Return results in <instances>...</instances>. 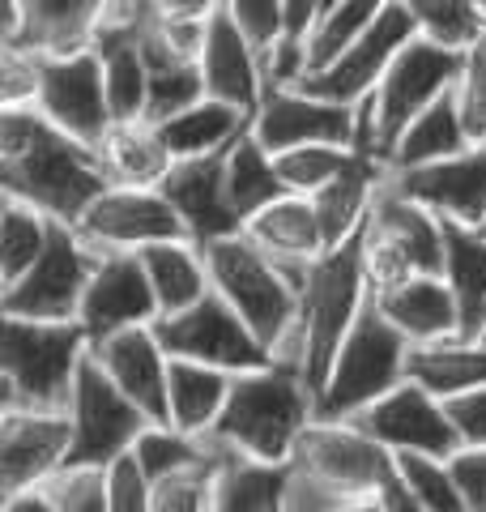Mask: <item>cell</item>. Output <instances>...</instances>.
Returning <instances> with one entry per match:
<instances>
[{
    "label": "cell",
    "mask_w": 486,
    "mask_h": 512,
    "mask_svg": "<svg viewBox=\"0 0 486 512\" xmlns=\"http://www.w3.org/2000/svg\"><path fill=\"white\" fill-rule=\"evenodd\" d=\"M107 188L99 150L64 137L35 107L0 111V197L35 205L60 227H77Z\"/></svg>",
    "instance_id": "obj_1"
},
{
    "label": "cell",
    "mask_w": 486,
    "mask_h": 512,
    "mask_svg": "<svg viewBox=\"0 0 486 512\" xmlns=\"http://www.w3.org/2000/svg\"><path fill=\"white\" fill-rule=\"evenodd\" d=\"M312 423L316 397L307 393L303 372L273 359L261 372L235 376L231 402L209 440L239 457L265 461V466H290Z\"/></svg>",
    "instance_id": "obj_2"
},
{
    "label": "cell",
    "mask_w": 486,
    "mask_h": 512,
    "mask_svg": "<svg viewBox=\"0 0 486 512\" xmlns=\"http://www.w3.org/2000/svg\"><path fill=\"white\" fill-rule=\"evenodd\" d=\"M0 414H69L90 338L81 325L0 316Z\"/></svg>",
    "instance_id": "obj_3"
},
{
    "label": "cell",
    "mask_w": 486,
    "mask_h": 512,
    "mask_svg": "<svg viewBox=\"0 0 486 512\" xmlns=\"http://www.w3.org/2000/svg\"><path fill=\"white\" fill-rule=\"evenodd\" d=\"M367 299L371 291H367V278L359 265V239H350L346 248L324 252L312 265V278H307L303 299H299V329L273 359L299 367L307 393L316 402L324 393V380L333 372L337 350L350 338L354 320L363 316Z\"/></svg>",
    "instance_id": "obj_4"
},
{
    "label": "cell",
    "mask_w": 486,
    "mask_h": 512,
    "mask_svg": "<svg viewBox=\"0 0 486 512\" xmlns=\"http://www.w3.org/2000/svg\"><path fill=\"white\" fill-rule=\"evenodd\" d=\"M410 342L388 325L376 299H367L363 316L354 320L350 338L333 359V372L324 380V393L316 402V423H354L363 410H371L410 380Z\"/></svg>",
    "instance_id": "obj_5"
},
{
    "label": "cell",
    "mask_w": 486,
    "mask_h": 512,
    "mask_svg": "<svg viewBox=\"0 0 486 512\" xmlns=\"http://www.w3.org/2000/svg\"><path fill=\"white\" fill-rule=\"evenodd\" d=\"M205 265L214 291L239 312V320L261 338L273 355L295 338L299 329V295L286 274L252 244L248 235H231L205 244Z\"/></svg>",
    "instance_id": "obj_6"
},
{
    "label": "cell",
    "mask_w": 486,
    "mask_h": 512,
    "mask_svg": "<svg viewBox=\"0 0 486 512\" xmlns=\"http://www.w3.org/2000/svg\"><path fill=\"white\" fill-rule=\"evenodd\" d=\"M99 261L103 252L90 248L77 227H60L56 222L43 261L22 282L0 291V316L43 320V325H77L86 291L94 274H99Z\"/></svg>",
    "instance_id": "obj_7"
},
{
    "label": "cell",
    "mask_w": 486,
    "mask_h": 512,
    "mask_svg": "<svg viewBox=\"0 0 486 512\" xmlns=\"http://www.w3.org/2000/svg\"><path fill=\"white\" fill-rule=\"evenodd\" d=\"M73 423V453L64 470H116L124 457H133L145 427H154L128 397L107 380L94 355H86L69 402Z\"/></svg>",
    "instance_id": "obj_8"
},
{
    "label": "cell",
    "mask_w": 486,
    "mask_h": 512,
    "mask_svg": "<svg viewBox=\"0 0 486 512\" xmlns=\"http://www.w3.org/2000/svg\"><path fill=\"white\" fill-rule=\"evenodd\" d=\"M154 333L171 359L218 367L226 376H248V372H261V367L273 363V350L243 325L239 312L218 291H209L197 308H188L184 316L158 320Z\"/></svg>",
    "instance_id": "obj_9"
},
{
    "label": "cell",
    "mask_w": 486,
    "mask_h": 512,
    "mask_svg": "<svg viewBox=\"0 0 486 512\" xmlns=\"http://www.w3.org/2000/svg\"><path fill=\"white\" fill-rule=\"evenodd\" d=\"M465 69V56L444 52L427 39H410L401 47V56L393 60V69L384 73L376 99V120H380V154L388 163V154L401 141V133L410 128L423 111H431L444 94L457 90Z\"/></svg>",
    "instance_id": "obj_10"
},
{
    "label": "cell",
    "mask_w": 486,
    "mask_h": 512,
    "mask_svg": "<svg viewBox=\"0 0 486 512\" xmlns=\"http://www.w3.org/2000/svg\"><path fill=\"white\" fill-rule=\"evenodd\" d=\"M290 466L324 491L342 495L346 504L376 500L393 478V457L350 423H312Z\"/></svg>",
    "instance_id": "obj_11"
},
{
    "label": "cell",
    "mask_w": 486,
    "mask_h": 512,
    "mask_svg": "<svg viewBox=\"0 0 486 512\" xmlns=\"http://www.w3.org/2000/svg\"><path fill=\"white\" fill-rule=\"evenodd\" d=\"M350 427H359L367 440H376L388 457L423 453V457L452 461L461 453V436H457V427H452L444 402L414 380H405L401 389L380 397V402L363 410Z\"/></svg>",
    "instance_id": "obj_12"
},
{
    "label": "cell",
    "mask_w": 486,
    "mask_h": 512,
    "mask_svg": "<svg viewBox=\"0 0 486 512\" xmlns=\"http://www.w3.org/2000/svg\"><path fill=\"white\" fill-rule=\"evenodd\" d=\"M410 39H418V30H414V18H410V9H405V0H384L376 26H371L337 64H329V69L316 73V77H307L299 90L312 94V99L337 103V107H359L363 99H371V94L380 90L384 73L393 69V60L401 56V47Z\"/></svg>",
    "instance_id": "obj_13"
},
{
    "label": "cell",
    "mask_w": 486,
    "mask_h": 512,
    "mask_svg": "<svg viewBox=\"0 0 486 512\" xmlns=\"http://www.w3.org/2000/svg\"><path fill=\"white\" fill-rule=\"evenodd\" d=\"M35 111L56 124L64 137L99 150L107 133L116 128L103 90V64L94 52L73 60H39V99Z\"/></svg>",
    "instance_id": "obj_14"
},
{
    "label": "cell",
    "mask_w": 486,
    "mask_h": 512,
    "mask_svg": "<svg viewBox=\"0 0 486 512\" xmlns=\"http://www.w3.org/2000/svg\"><path fill=\"white\" fill-rule=\"evenodd\" d=\"M90 248L107 252H145L154 244L188 239L180 214L162 197V188H107L77 222Z\"/></svg>",
    "instance_id": "obj_15"
},
{
    "label": "cell",
    "mask_w": 486,
    "mask_h": 512,
    "mask_svg": "<svg viewBox=\"0 0 486 512\" xmlns=\"http://www.w3.org/2000/svg\"><path fill=\"white\" fill-rule=\"evenodd\" d=\"M162 320L154 286L145 278V265L137 252H107L99 261V274H94L86 303H81L77 325L86 329L90 346L107 342L116 333L128 329H154Z\"/></svg>",
    "instance_id": "obj_16"
},
{
    "label": "cell",
    "mask_w": 486,
    "mask_h": 512,
    "mask_svg": "<svg viewBox=\"0 0 486 512\" xmlns=\"http://www.w3.org/2000/svg\"><path fill=\"white\" fill-rule=\"evenodd\" d=\"M69 414H0V500L47 487L69 466Z\"/></svg>",
    "instance_id": "obj_17"
},
{
    "label": "cell",
    "mask_w": 486,
    "mask_h": 512,
    "mask_svg": "<svg viewBox=\"0 0 486 512\" xmlns=\"http://www.w3.org/2000/svg\"><path fill=\"white\" fill-rule=\"evenodd\" d=\"M252 137L278 158L299 146L354 150V107L312 99L303 90H269L252 120Z\"/></svg>",
    "instance_id": "obj_18"
},
{
    "label": "cell",
    "mask_w": 486,
    "mask_h": 512,
    "mask_svg": "<svg viewBox=\"0 0 486 512\" xmlns=\"http://www.w3.org/2000/svg\"><path fill=\"white\" fill-rule=\"evenodd\" d=\"M393 188L410 201L427 205L440 222L482 231L486 227V146H474L448 163L393 175Z\"/></svg>",
    "instance_id": "obj_19"
},
{
    "label": "cell",
    "mask_w": 486,
    "mask_h": 512,
    "mask_svg": "<svg viewBox=\"0 0 486 512\" xmlns=\"http://www.w3.org/2000/svg\"><path fill=\"white\" fill-rule=\"evenodd\" d=\"M162 197H167L171 210L180 214L184 231L197 248L243 235V222L231 205V192H226V154L175 163L167 184H162Z\"/></svg>",
    "instance_id": "obj_20"
},
{
    "label": "cell",
    "mask_w": 486,
    "mask_h": 512,
    "mask_svg": "<svg viewBox=\"0 0 486 512\" xmlns=\"http://www.w3.org/2000/svg\"><path fill=\"white\" fill-rule=\"evenodd\" d=\"M94 363L107 372V380L133 402L150 423H167V372L171 355L162 350L154 329H128L107 342L90 346Z\"/></svg>",
    "instance_id": "obj_21"
},
{
    "label": "cell",
    "mask_w": 486,
    "mask_h": 512,
    "mask_svg": "<svg viewBox=\"0 0 486 512\" xmlns=\"http://www.w3.org/2000/svg\"><path fill=\"white\" fill-rule=\"evenodd\" d=\"M201 77H205V99L226 103L256 120V111H261L265 94H269L265 69H261V56H256L235 30L226 5H218L214 22H209V39L201 52Z\"/></svg>",
    "instance_id": "obj_22"
},
{
    "label": "cell",
    "mask_w": 486,
    "mask_h": 512,
    "mask_svg": "<svg viewBox=\"0 0 486 512\" xmlns=\"http://www.w3.org/2000/svg\"><path fill=\"white\" fill-rule=\"evenodd\" d=\"M107 0H22V35L0 52H26L35 60H73L94 52Z\"/></svg>",
    "instance_id": "obj_23"
},
{
    "label": "cell",
    "mask_w": 486,
    "mask_h": 512,
    "mask_svg": "<svg viewBox=\"0 0 486 512\" xmlns=\"http://www.w3.org/2000/svg\"><path fill=\"white\" fill-rule=\"evenodd\" d=\"M384 320L410 346H440L461 338V312L440 274H414L384 295H371Z\"/></svg>",
    "instance_id": "obj_24"
},
{
    "label": "cell",
    "mask_w": 486,
    "mask_h": 512,
    "mask_svg": "<svg viewBox=\"0 0 486 512\" xmlns=\"http://www.w3.org/2000/svg\"><path fill=\"white\" fill-rule=\"evenodd\" d=\"M388 175H393V171H388L380 158L354 154V158H350V167L337 175L329 188H320L316 197H312L329 252H333V248H346L350 239H359V235H363L371 210H376L380 188L388 184Z\"/></svg>",
    "instance_id": "obj_25"
},
{
    "label": "cell",
    "mask_w": 486,
    "mask_h": 512,
    "mask_svg": "<svg viewBox=\"0 0 486 512\" xmlns=\"http://www.w3.org/2000/svg\"><path fill=\"white\" fill-rule=\"evenodd\" d=\"M367 222L414 265V274H444V222L435 218L427 205H418L405 197V192H397L393 175H388V184L380 188L376 210H371Z\"/></svg>",
    "instance_id": "obj_26"
},
{
    "label": "cell",
    "mask_w": 486,
    "mask_h": 512,
    "mask_svg": "<svg viewBox=\"0 0 486 512\" xmlns=\"http://www.w3.org/2000/svg\"><path fill=\"white\" fill-rule=\"evenodd\" d=\"M235 376L218 372L205 363H188V359H171L167 372V427L184 431V436L209 440L222 419L226 402H231Z\"/></svg>",
    "instance_id": "obj_27"
},
{
    "label": "cell",
    "mask_w": 486,
    "mask_h": 512,
    "mask_svg": "<svg viewBox=\"0 0 486 512\" xmlns=\"http://www.w3.org/2000/svg\"><path fill=\"white\" fill-rule=\"evenodd\" d=\"M243 235L278 265H316L320 256L329 252L316 205L307 197H290V192L282 201H273L269 210L256 214L248 227H243Z\"/></svg>",
    "instance_id": "obj_28"
},
{
    "label": "cell",
    "mask_w": 486,
    "mask_h": 512,
    "mask_svg": "<svg viewBox=\"0 0 486 512\" xmlns=\"http://www.w3.org/2000/svg\"><path fill=\"white\" fill-rule=\"evenodd\" d=\"M461 312V342H482L486 333V231L444 222V274Z\"/></svg>",
    "instance_id": "obj_29"
},
{
    "label": "cell",
    "mask_w": 486,
    "mask_h": 512,
    "mask_svg": "<svg viewBox=\"0 0 486 512\" xmlns=\"http://www.w3.org/2000/svg\"><path fill=\"white\" fill-rule=\"evenodd\" d=\"M141 265H145V278L154 286V299H158V312L162 320L167 316H184L188 308L214 291L209 282V265H205V252L192 244V239H175V244H154L137 252Z\"/></svg>",
    "instance_id": "obj_30"
},
{
    "label": "cell",
    "mask_w": 486,
    "mask_h": 512,
    "mask_svg": "<svg viewBox=\"0 0 486 512\" xmlns=\"http://www.w3.org/2000/svg\"><path fill=\"white\" fill-rule=\"evenodd\" d=\"M99 158L107 167L111 188H162L167 175L175 171L167 141H162L158 124H150V120L116 124L99 146Z\"/></svg>",
    "instance_id": "obj_31"
},
{
    "label": "cell",
    "mask_w": 486,
    "mask_h": 512,
    "mask_svg": "<svg viewBox=\"0 0 486 512\" xmlns=\"http://www.w3.org/2000/svg\"><path fill=\"white\" fill-rule=\"evenodd\" d=\"M465 150H474V141H469V128L461 120L457 90H452L401 133L393 154H388V171L401 175V171L435 167V163H448V158H457Z\"/></svg>",
    "instance_id": "obj_32"
},
{
    "label": "cell",
    "mask_w": 486,
    "mask_h": 512,
    "mask_svg": "<svg viewBox=\"0 0 486 512\" xmlns=\"http://www.w3.org/2000/svg\"><path fill=\"white\" fill-rule=\"evenodd\" d=\"M162 141H167V150L175 163H192V158H218L243 141L252 133V116H243V111L226 107V103H214L205 99L197 103L184 116H175L167 124H158Z\"/></svg>",
    "instance_id": "obj_33"
},
{
    "label": "cell",
    "mask_w": 486,
    "mask_h": 512,
    "mask_svg": "<svg viewBox=\"0 0 486 512\" xmlns=\"http://www.w3.org/2000/svg\"><path fill=\"white\" fill-rule=\"evenodd\" d=\"M218 483L214 512H286L290 500V466H265V461L239 457L218 448Z\"/></svg>",
    "instance_id": "obj_34"
},
{
    "label": "cell",
    "mask_w": 486,
    "mask_h": 512,
    "mask_svg": "<svg viewBox=\"0 0 486 512\" xmlns=\"http://www.w3.org/2000/svg\"><path fill=\"white\" fill-rule=\"evenodd\" d=\"M410 380L423 384L440 402L469 389H486V342H440L410 350Z\"/></svg>",
    "instance_id": "obj_35"
},
{
    "label": "cell",
    "mask_w": 486,
    "mask_h": 512,
    "mask_svg": "<svg viewBox=\"0 0 486 512\" xmlns=\"http://www.w3.org/2000/svg\"><path fill=\"white\" fill-rule=\"evenodd\" d=\"M226 192H231V205H235L243 227L261 210H269L273 201L286 197L278 167H273V154L252 133L226 150Z\"/></svg>",
    "instance_id": "obj_36"
},
{
    "label": "cell",
    "mask_w": 486,
    "mask_h": 512,
    "mask_svg": "<svg viewBox=\"0 0 486 512\" xmlns=\"http://www.w3.org/2000/svg\"><path fill=\"white\" fill-rule=\"evenodd\" d=\"M52 231H56V222L39 214L35 205L0 197V291L22 282L43 261L47 244H52Z\"/></svg>",
    "instance_id": "obj_37"
},
{
    "label": "cell",
    "mask_w": 486,
    "mask_h": 512,
    "mask_svg": "<svg viewBox=\"0 0 486 512\" xmlns=\"http://www.w3.org/2000/svg\"><path fill=\"white\" fill-rule=\"evenodd\" d=\"M380 9H384V0H324L320 22L312 30V39H307V77H316L329 64L342 60L376 26Z\"/></svg>",
    "instance_id": "obj_38"
},
{
    "label": "cell",
    "mask_w": 486,
    "mask_h": 512,
    "mask_svg": "<svg viewBox=\"0 0 486 512\" xmlns=\"http://www.w3.org/2000/svg\"><path fill=\"white\" fill-rule=\"evenodd\" d=\"M414 18L418 39H427L444 52H474L486 39V9L482 0H405Z\"/></svg>",
    "instance_id": "obj_39"
},
{
    "label": "cell",
    "mask_w": 486,
    "mask_h": 512,
    "mask_svg": "<svg viewBox=\"0 0 486 512\" xmlns=\"http://www.w3.org/2000/svg\"><path fill=\"white\" fill-rule=\"evenodd\" d=\"M133 461L145 474V483H162V478H171L180 470L214 461V440H197V436H184V431H175L167 423H154V427H145V436L137 440Z\"/></svg>",
    "instance_id": "obj_40"
},
{
    "label": "cell",
    "mask_w": 486,
    "mask_h": 512,
    "mask_svg": "<svg viewBox=\"0 0 486 512\" xmlns=\"http://www.w3.org/2000/svg\"><path fill=\"white\" fill-rule=\"evenodd\" d=\"M393 474L401 491L423 508V512H465L461 487L452 478V466L440 457H423V453H401L393 457Z\"/></svg>",
    "instance_id": "obj_41"
},
{
    "label": "cell",
    "mask_w": 486,
    "mask_h": 512,
    "mask_svg": "<svg viewBox=\"0 0 486 512\" xmlns=\"http://www.w3.org/2000/svg\"><path fill=\"white\" fill-rule=\"evenodd\" d=\"M350 158L354 150H342V146H299L273 158V167H278V180L290 197L312 201L320 188H329L350 167Z\"/></svg>",
    "instance_id": "obj_42"
},
{
    "label": "cell",
    "mask_w": 486,
    "mask_h": 512,
    "mask_svg": "<svg viewBox=\"0 0 486 512\" xmlns=\"http://www.w3.org/2000/svg\"><path fill=\"white\" fill-rule=\"evenodd\" d=\"M218 444H214V461L205 466L180 470L162 483H150V504L154 512H214V483H218Z\"/></svg>",
    "instance_id": "obj_43"
},
{
    "label": "cell",
    "mask_w": 486,
    "mask_h": 512,
    "mask_svg": "<svg viewBox=\"0 0 486 512\" xmlns=\"http://www.w3.org/2000/svg\"><path fill=\"white\" fill-rule=\"evenodd\" d=\"M47 495L56 512H111V470H60Z\"/></svg>",
    "instance_id": "obj_44"
},
{
    "label": "cell",
    "mask_w": 486,
    "mask_h": 512,
    "mask_svg": "<svg viewBox=\"0 0 486 512\" xmlns=\"http://www.w3.org/2000/svg\"><path fill=\"white\" fill-rule=\"evenodd\" d=\"M226 9H231V22L243 43L265 64L273 47L282 43V0H226Z\"/></svg>",
    "instance_id": "obj_45"
},
{
    "label": "cell",
    "mask_w": 486,
    "mask_h": 512,
    "mask_svg": "<svg viewBox=\"0 0 486 512\" xmlns=\"http://www.w3.org/2000/svg\"><path fill=\"white\" fill-rule=\"evenodd\" d=\"M359 265H363V278H367L371 295H384V291H393V286H401L405 278H414V265L405 261V256L388 244L371 222L359 235Z\"/></svg>",
    "instance_id": "obj_46"
},
{
    "label": "cell",
    "mask_w": 486,
    "mask_h": 512,
    "mask_svg": "<svg viewBox=\"0 0 486 512\" xmlns=\"http://www.w3.org/2000/svg\"><path fill=\"white\" fill-rule=\"evenodd\" d=\"M457 107H461V120L469 128V141L474 146H486V39L465 52V69H461V82H457Z\"/></svg>",
    "instance_id": "obj_47"
},
{
    "label": "cell",
    "mask_w": 486,
    "mask_h": 512,
    "mask_svg": "<svg viewBox=\"0 0 486 512\" xmlns=\"http://www.w3.org/2000/svg\"><path fill=\"white\" fill-rule=\"evenodd\" d=\"M39 99V60L26 52H0V111H26Z\"/></svg>",
    "instance_id": "obj_48"
},
{
    "label": "cell",
    "mask_w": 486,
    "mask_h": 512,
    "mask_svg": "<svg viewBox=\"0 0 486 512\" xmlns=\"http://www.w3.org/2000/svg\"><path fill=\"white\" fill-rule=\"evenodd\" d=\"M452 427L461 436V448H486V389H469L444 402Z\"/></svg>",
    "instance_id": "obj_49"
},
{
    "label": "cell",
    "mask_w": 486,
    "mask_h": 512,
    "mask_svg": "<svg viewBox=\"0 0 486 512\" xmlns=\"http://www.w3.org/2000/svg\"><path fill=\"white\" fill-rule=\"evenodd\" d=\"M448 466L461 487L465 512H486V448H461Z\"/></svg>",
    "instance_id": "obj_50"
},
{
    "label": "cell",
    "mask_w": 486,
    "mask_h": 512,
    "mask_svg": "<svg viewBox=\"0 0 486 512\" xmlns=\"http://www.w3.org/2000/svg\"><path fill=\"white\" fill-rule=\"evenodd\" d=\"M111 512H154L150 504V483L137 470L133 457H124L116 470H111Z\"/></svg>",
    "instance_id": "obj_51"
},
{
    "label": "cell",
    "mask_w": 486,
    "mask_h": 512,
    "mask_svg": "<svg viewBox=\"0 0 486 512\" xmlns=\"http://www.w3.org/2000/svg\"><path fill=\"white\" fill-rule=\"evenodd\" d=\"M320 5L324 0H282V43L307 47V39H312V30L320 22Z\"/></svg>",
    "instance_id": "obj_52"
},
{
    "label": "cell",
    "mask_w": 486,
    "mask_h": 512,
    "mask_svg": "<svg viewBox=\"0 0 486 512\" xmlns=\"http://www.w3.org/2000/svg\"><path fill=\"white\" fill-rule=\"evenodd\" d=\"M0 512H56V508H52V495H47V487H35V491H22V495L0 500Z\"/></svg>",
    "instance_id": "obj_53"
},
{
    "label": "cell",
    "mask_w": 486,
    "mask_h": 512,
    "mask_svg": "<svg viewBox=\"0 0 486 512\" xmlns=\"http://www.w3.org/2000/svg\"><path fill=\"white\" fill-rule=\"evenodd\" d=\"M22 35V0H5L0 5V47H13Z\"/></svg>",
    "instance_id": "obj_54"
},
{
    "label": "cell",
    "mask_w": 486,
    "mask_h": 512,
    "mask_svg": "<svg viewBox=\"0 0 486 512\" xmlns=\"http://www.w3.org/2000/svg\"><path fill=\"white\" fill-rule=\"evenodd\" d=\"M380 500H384V508H388V512H423V508H418V504L410 500V495H405V491H401V483H397V474H393V478H388V483H384V491H380Z\"/></svg>",
    "instance_id": "obj_55"
},
{
    "label": "cell",
    "mask_w": 486,
    "mask_h": 512,
    "mask_svg": "<svg viewBox=\"0 0 486 512\" xmlns=\"http://www.w3.org/2000/svg\"><path fill=\"white\" fill-rule=\"evenodd\" d=\"M342 512H388V508H384V500L376 495V500H359V504H346Z\"/></svg>",
    "instance_id": "obj_56"
},
{
    "label": "cell",
    "mask_w": 486,
    "mask_h": 512,
    "mask_svg": "<svg viewBox=\"0 0 486 512\" xmlns=\"http://www.w3.org/2000/svg\"><path fill=\"white\" fill-rule=\"evenodd\" d=\"M482 9H486V0H482Z\"/></svg>",
    "instance_id": "obj_57"
},
{
    "label": "cell",
    "mask_w": 486,
    "mask_h": 512,
    "mask_svg": "<svg viewBox=\"0 0 486 512\" xmlns=\"http://www.w3.org/2000/svg\"><path fill=\"white\" fill-rule=\"evenodd\" d=\"M482 342H486V333H482Z\"/></svg>",
    "instance_id": "obj_58"
},
{
    "label": "cell",
    "mask_w": 486,
    "mask_h": 512,
    "mask_svg": "<svg viewBox=\"0 0 486 512\" xmlns=\"http://www.w3.org/2000/svg\"><path fill=\"white\" fill-rule=\"evenodd\" d=\"M482 231H486V227H482Z\"/></svg>",
    "instance_id": "obj_59"
}]
</instances>
